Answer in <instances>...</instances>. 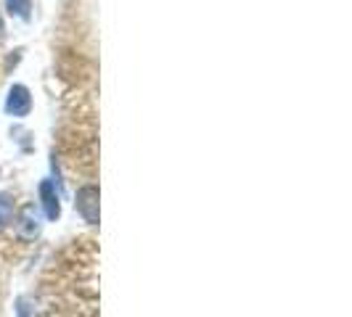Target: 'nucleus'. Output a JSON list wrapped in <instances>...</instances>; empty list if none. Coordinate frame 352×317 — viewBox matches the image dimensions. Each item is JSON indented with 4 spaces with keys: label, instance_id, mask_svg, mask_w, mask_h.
Wrapping results in <instances>:
<instances>
[{
    "label": "nucleus",
    "instance_id": "obj_1",
    "mask_svg": "<svg viewBox=\"0 0 352 317\" xmlns=\"http://www.w3.org/2000/svg\"><path fill=\"white\" fill-rule=\"evenodd\" d=\"M30 111H32L30 88L27 85H11L8 95H6V114L16 117V119H24V117H30Z\"/></svg>",
    "mask_w": 352,
    "mask_h": 317
},
{
    "label": "nucleus",
    "instance_id": "obj_2",
    "mask_svg": "<svg viewBox=\"0 0 352 317\" xmlns=\"http://www.w3.org/2000/svg\"><path fill=\"white\" fill-rule=\"evenodd\" d=\"M74 209L80 211V217H82L88 225H98V188H96V185H82V188L77 191Z\"/></svg>",
    "mask_w": 352,
    "mask_h": 317
},
{
    "label": "nucleus",
    "instance_id": "obj_3",
    "mask_svg": "<svg viewBox=\"0 0 352 317\" xmlns=\"http://www.w3.org/2000/svg\"><path fill=\"white\" fill-rule=\"evenodd\" d=\"M40 201H43V211H45L48 220L61 217V198H58V191H56V183H51V180L40 183Z\"/></svg>",
    "mask_w": 352,
    "mask_h": 317
},
{
    "label": "nucleus",
    "instance_id": "obj_4",
    "mask_svg": "<svg viewBox=\"0 0 352 317\" xmlns=\"http://www.w3.org/2000/svg\"><path fill=\"white\" fill-rule=\"evenodd\" d=\"M19 235L24 238V241H32L37 238V233H40V214L35 211V207H24L21 214H19Z\"/></svg>",
    "mask_w": 352,
    "mask_h": 317
},
{
    "label": "nucleus",
    "instance_id": "obj_5",
    "mask_svg": "<svg viewBox=\"0 0 352 317\" xmlns=\"http://www.w3.org/2000/svg\"><path fill=\"white\" fill-rule=\"evenodd\" d=\"M6 8L8 14L16 19H30V11H32V0H6Z\"/></svg>",
    "mask_w": 352,
    "mask_h": 317
},
{
    "label": "nucleus",
    "instance_id": "obj_6",
    "mask_svg": "<svg viewBox=\"0 0 352 317\" xmlns=\"http://www.w3.org/2000/svg\"><path fill=\"white\" fill-rule=\"evenodd\" d=\"M11 217H14V201L6 191H0V230L11 222Z\"/></svg>",
    "mask_w": 352,
    "mask_h": 317
},
{
    "label": "nucleus",
    "instance_id": "obj_7",
    "mask_svg": "<svg viewBox=\"0 0 352 317\" xmlns=\"http://www.w3.org/2000/svg\"><path fill=\"white\" fill-rule=\"evenodd\" d=\"M3 32H6V27H3V16H0V40H3Z\"/></svg>",
    "mask_w": 352,
    "mask_h": 317
}]
</instances>
